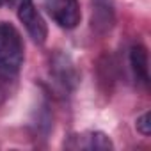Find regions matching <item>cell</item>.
<instances>
[{
    "label": "cell",
    "instance_id": "cell-1",
    "mask_svg": "<svg viewBox=\"0 0 151 151\" xmlns=\"http://www.w3.org/2000/svg\"><path fill=\"white\" fill-rule=\"evenodd\" d=\"M23 66V41L20 32L11 25L0 23V84L16 80Z\"/></svg>",
    "mask_w": 151,
    "mask_h": 151
},
{
    "label": "cell",
    "instance_id": "cell-2",
    "mask_svg": "<svg viewBox=\"0 0 151 151\" xmlns=\"http://www.w3.org/2000/svg\"><path fill=\"white\" fill-rule=\"evenodd\" d=\"M48 75L55 89H59L62 94H71L80 82V73L75 66L73 59L60 50H55L50 55Z\"/></svg>",
    "mask_w": 151,
    "mask_h": 151
},
{
    "label": "cell",
    "instance_id": "cell-3",
    "mask_svg": "<svg viewBox=\"0 0 151 151\" xmlns=\"http://www.w3.org/2000/svg\"><path fill=\"white\" fill-rule=\"evenodd\" d=\"M45 9L52 20L66 30L75 29L82 20L78 0H45Z\"/></svg>",
    "mask_w": 151,
    "mask_h": 151
},
{
    "label": "cell",
    "instance_id": "cell-4",
    "mask_svg": "<svg viewBox=\"0 0 151 151\" xmlns=\"http://www.w3.org/2000/svg\"><path fill=\"white\" fill-rule=\"evenodd\" d=\"M18 18L27 29L32 41L36 45H45L48 37V29L43 16L34 6V0H18Z\"/></svg>",
    "mask_w": 151,
    "mask_h": 151
},
{
    "label": "cell",
    "instance_id": "cell-5",
    "mask_svg": "<svg viewBox=\"0 0 151 151\" xmlns=\"http://www.w3.org/2000/svg\"><path fill=\"white\" fill-rule=\"evenodd\" d=\"M91 11V27L96 34L103 36L112 30L116 23V11L112 0H93Z\"/></svg>",
    "mask_w": 151,
    "mask_h": 151
},
{
    "label": "cell",
    "instance_id": "cell-6",
    "mask_svg": "<svg viewBox=\"0 0 151 151\" xmlns=\"http://www.w3.org/2000/svg\"><path fill=\"white\" fill-rule=\"evenodd\" d=\"M68 149H114L110 137L103 132H86L78 135H71L68 142H64Z\"/></svg>",
    "mask_w": 151,
    "mask_h": 151
},
{
    "label": "cell",
    "instance_id": "cell-7",
    "mask_svg": "<svg viewBox=\"0 0 151 151\" xmlns=\"http://www.w3.org/2000/svg\"><path fill=\"white\" fill-rule=\"evenodd\" d=\"M128 62L133 73V78L140 87H147L149 86V57H147V48L140 43H135L130 48V55H128Z\"/></svg>",
    "mask_w": 151,
    "mask_h": 151
},
{
    "label": "cell",
    "instance_id": "cell-8",
    "mask_svg": "<svg viewBox=\"0 0 151 151\" xmlns=\"http://www.w3.org/2000/svg\"><path fill=\"white\" fill-rule=\"evenodd\" d=\"M98 78L100 84L105 86V91H110L116 82V62L110 55H103L98 60Z\"/></svg>",
    "mask_w": 151,
    "mask_h": 151
},
{
    "label": "cell",
    "instance_id": "cell-9",
    "mask_svg": "<svg viewBox=\"0 0 151 151\" xmlns=\"http://www.w3.org/2000/svg\"><path fill=\"white\" fill-rule=\"evenodd\" d=\"M135 126H137V132H139L140 135L147 137V135L151 133V114H149V112H144L140 117H137Z\"/></svg>",
    "mask_w": 151,
    "mask_h": 151
},
{
    "label": "cell",
    "instance_id": "cell-10",
    "mask_svg": "<svg viewBox=\"0 0 151 151\" xmlns=\"http://www.w3.org/2000/svg\"><path fill=\"white\" fill-rule=\"evenodd\" d=\"M14 2L16 0H0V7H11V6H14Z\"/></svg>",
    "mask_w": 151,
    "mask_h": 151
}]
</instances>
